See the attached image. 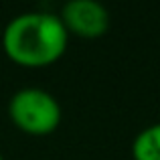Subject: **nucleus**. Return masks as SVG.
<instances>
[{"label":"nucleus","instance_id":"f257e3e1","mask_svg":"<svg viewBox=\"0 0 160 160\" xmlns=\"http://www.w3.org/2000/svg\"><path fill=\"white\" fill-rule=\"evenodd\" d=\"M69 32L59 14L31 10L14 16L2 35L4 53L22 67H47L67 49Z\"/></svg>","mask_w":160,"mask_h":160},{"label":"nucleus","instance_id":"f03ea898","mask_svg":"<svg viewBox=\"0 0 160 160\" xmlns=\"http://www.w3.org/2000/svg\"><path fill=\"white\" fill-rule=\"evenodd\" d=\"M10 120L31 136H47L61 124L63 109L53 93L41 87H22L8 102Z\"/></svg>","mask_w":160,"mask_h":160},{"label":"nucleus","instance_id":"7ed1b4c3","mask_svg":"<svg viewBox=\"0 0 160 160\" xmlns=\"http://www.w3.org/2000/svg\"><path fill=\"white\" fill-rule=\"evenodd\" d=\"M59 18L65 24L67 32L83 39H98L106 35L112 22L108 8L98 0H69L63 4Z\"/></svg>","mask_w":160,"mask_h":160},{"label":"nucleus","instance_id":"20e7f679","mask_svg":"<svg viewBox=\"0 0 160 160\" xmlns=\"http://www.w3.org/2000/svg\"><path fill=\"white\" fill-rule=\"evenodd\" d=\"M134 160H160V122L140 130L132 142Z\"/></svg>","mask_w":160,"mask_h":160},{"label":"nucleus","instance_id":"39448f33","mask_svg":"<svg viewBox=\"0 0 160 160\" xmlns=\"http://www.w3.org/2000/svg\"><path fill=\"white\" fill-rule=\"evenodd\" d=\"M0 160H4V158H2V154H0Z\"/></svg>","mask_w":160,"mask_h":160}]
</instances>
